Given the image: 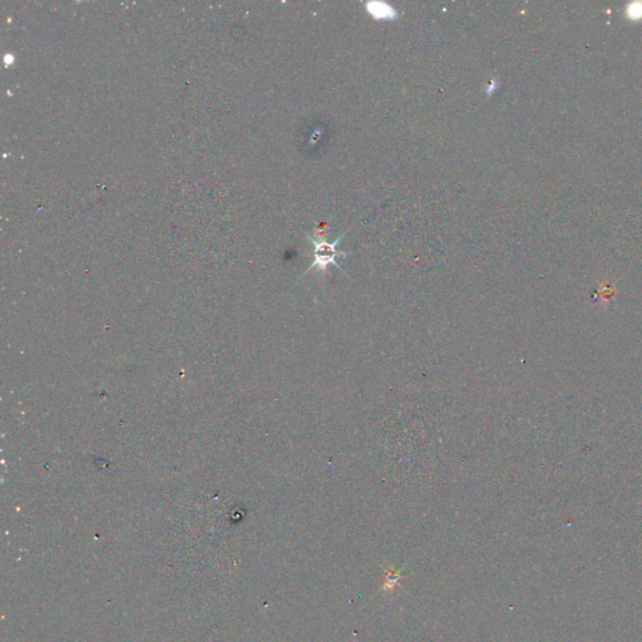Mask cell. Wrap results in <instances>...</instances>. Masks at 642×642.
<instances>
[{
  "label": "cell",
  "instance_id": "cell-1",
  "mask_svg": "<svg viewBox=\"0 0 642 642\" xmlns=\"http://www.w3.org/2000/svg\"><path fill=\"white\" fill-rule=\"evenodd\" d=\"M346 234H348V231H345L343 235L339 236L337 240L332 242L324 241V240L320 241V240L312 239V242L314 243V262H312V266L307 268L306 273H309L310 270L315 268V267L319 268L320 271H325L329 265H334V266H337V268L342 270V267L339 266V264H337V259L339 257H346L350 252L339 251L337 245Z\"/></svg>",
  "mask_w": 642,
  "mask_h": 642
},
{
  "label": "cell",
  "instance_id": "cell-2",
  "mask_svg": "<svg viewBox=\"0 0 642 642\" xmlns=\"http://www.w3.org/2000/svg\"><path fill=\"white\" fill-rule=\"evenodd\" d=\"M365 8H367L368 13L371 14L376 19L392 20L398 17V14L395 13L394 9L390 7L389 4H385V3L370 1V3L365 4Z\"/></svg>",
  "mask_w": 642,
  "mask_h": 642
}]
</instances>
